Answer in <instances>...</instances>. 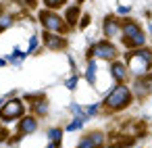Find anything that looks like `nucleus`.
<instances>
[{
    "label": "nucleus",
    "instance_id": "nucleus-1",
    "mask_svg": "<svg viewBox=\"0 0 152 148\" xmlns=\"http://www.w3.org/2000/svg\"><path fill=\"white\" fill-rule=\"evenodd\" d=\"M127 67L133 75H146L152 67V50L148 48H133L131 52H127Z\"/></svg>",
    "mask_w": 152,
    "mask_h": 148
},
{
    "label": "nucleus",
    "instance_id": "nucleus-2",
    "mask_svg": "<svg viewBox=\"0 0 152 148\" xmlns=\"http://www.w3.org/2000/svg\"><path fill=\"white\" fill-rule=\"evenodd\" d=\"M121 36H123V42H125V46L127 48H142L144 44H146V36H144V32H142V27L137 25V23H133V21H123V25H121Z\"/></svg>",
    "mask_w": 152,
    "mask_h": 148
},
{
    "label": "nucleus",
    "instance_id": "nucleus-3",
    "mask_svg": "<svg viewBox=\"0 0 152 148\" xmlns=\"http://www.w3.org/2000/svg\"><path fill=\"white\" fill-rule=\"evenodd\" d=\"M106 106L110 108V111H123L125 106H129L131 104V90L127 88V86H117L108 96H106Z\"/></svg>",
    "mask_w": 152,
    "mask_h": 148
},
{
    "label": "nucleus",
    "instance_id": "nucleus-4",
    "mask_svg": "<svg viewBox=\"0 0 152 148\" xmlns=\"http://www.w3.org/2000/svg\"><path fill=\"white\" fill-rule=\"evenodd\" d=\"M23 115V104H21V100H9L4 106H2V111H0V119L2 121H13L15 117H21Z\"/></svg>",
    "mask_w": 152,
    "mask_h": 148
},
{
    "label": "nucleus",
    "instance_id": "nucleus-5",
    "mask_svg": "<svg viewBox=\"0 0 152 148\" xmlns=\"http://www.w3.org/2000/svg\"><path fill=\"white\" fill-rule=\"evenodd\" d=\"M92 52H94V56H98V59H104V61H115L117 59V46L115 44H110V42H100V44H96L94 48H92Z\"/></svg>",
    "mask_w": 152,
    "mask_h": 148
},
{
    "label": "nucleus",
    "instance_id": "nucleus-6",
    "mask_svg": "<svg viewBox=\"0 0 152 148\" xmlns=\"http://www.w3.org/2000/svg\"><path fill=\"white\" fill-rule=\"evenodd\" d=\"M133 92H135V96H140V98H144L146 94H150L152 92V75H140L137 79H135V84H133Z\"/></svg>",
    "mask_w": 152,
    "mask_h": 148
},
{
    "label": "nucleus",
    "instance_id": "nucleus-7",
    "mask_svg": "<svg viewBox=\"0 0 152 148\" xmlns=\"http://www.w3.org/2000/svg\"><path fill=\"white\" fill-rule=\"evenodd\" d=\"M40 19H42V23H44V27L46 29H52V32H63V21H61V17L58 15H54V13H48V11H44V13H40Z\"/></svg>",
    "mask_w": 152,
    "mask_h": 148
},
{
    "label": "nucleus",
    "instance_id": "nucleus-8",
    "mask_svg": "<svg viewBox=\"0 0 152 148\" xmlns=\"http://www.w3.org/2000/svg\"><path fill=\"white\" fill-rule=\"evenodd\" d=\"M102 146H104V133L102 131H92L79 142L77 148H102Z\"/></svg>",
    "mask_w": 152,
    "mask_h": 148
},
{
    "label": "nucleus",
    "instance_id": "nucleus-9",
    "mask_svg": "<svg viewBox=\"0 0 152 148\" xmlns=\"http://www.w3.org/2000/svg\"><path fill=\"white\" fill-rule=\"evenodd\" d=\"M119 34H121L119 21H117L115 17H106V19H104V36H106V38H115V36H119Z\"/></svg>",
    "mask_w": 152,
    "mask_h": 148
},
{
    "label": "nucleus",
    "instance_id": "nucleus-10",
    "mask_svg": "<svg viewBox=\"0 0 152 148\" xmlns=\"http://www.w3.org/2000/svg\"><path fill=\"white\" fill-rule=\"evenodd\" d=\"M110 73H113V77H115L119 84H123L125 77H127V67H125L123 63H117V61H115V63L110 65Z\"/></svg>",
    "mask_w": 152,
    "mask_h": 148
},
{
    "label": "nucleus",
    "instance_id": "nucleus-11",
    "mask_svg": "<svg viewBox=\"0 0 152 148\" xmlns=\"http://www.w3.org/2000/svg\"><path fill=\"white\" fill-rule=\"evenodd\" d=\"M36 127H38V121H36L34 117H25V119L21 121V127H19V136H27V133L36 131Z\"/></svg>",
    "mask_w": 152,
    "mask_h": 148
},
{
    "label": "nucleus",
    "instance_id": "nucleus-12",
    "mask_svg": "<svg viewBox=\"0 0 152 148\" xmlns=\"http://www.w3.org/2000/svg\"><path fill=\"white\" fill-rule=\"evenodd\" d=\"M44 42H46L48 48H54V50L65 46V40H61V38H56V36H52V34H48V32L44 34Z\"/></svg>",
    "mask_w": 152,
    "mask_h": 148
},
{
    "label": "nucleus",
    "instance_id": "nucleus-13",
    "mask_svg": "<svg viewBox=\"0 0 152 148\" xmlns=\"http://www.w3.org/2000/svg\"><path fill=\"white\" fill-rule=\"evenodd\" d=\"M77 17H79V9H77V7H71V9L67 11V21L73 25V23L77 21Z\"/></svg>",
    "mask_w": 152,
    "mask_h": 148
},
{
    "label": "nucleus",
    "instance_id": "nucleus-14",
    "mask_svg": "<svg viewBox=\"0 0 152 148\" xmlns=\"http://www.w3.org/2000/svg\"><path fill=\"white\" fill-rule=\"evenodd\" d=\"M36 113H38V115H46V113H48V102H46L44 98H42L40 102H36Z\"/></svg>",
    "mask_w": 152,
    "mask_h": 148
},
{
    "label": "nucleus",
    "instance_id": "nucleus-15",
    "mask_svg": "<svg viewBox=\"0 0 152 148\" xmlns=\"http://www.w3.org/2000/svg\"><path fill=\"white\" fill-rule=\"evenodd\" d=\"M94 75H96V63L92 61V63L88 65V73H86V77H88L90 84H94Z\"/></svg>",
    "mask_w": 152,
    "mask_h": 148
},
{
    "label": "nucleus",
    "instance_id": "nucleus-16",
    "mask_svg": "<svg viewBox=\"0 0 152 148\" xmlns=\"http://www.w3.org/2000/svg\"><path fill=\"white\" fill-rule=\"evenodd\" d=\"M81 125H83V119H81V117H77L73 123H69V125H67V131H75V129H79Z\"/></svg>",
    "mask_w": 152,
    "mask_h": 148
},
{
    "label": "nucleus",
    "instance_id": "nucleus-17",
    "mask_svg": "<svg viewBox=\"0 0 152 148\" xmlns=\"http://www.w3.org/2000/svg\"><path fill=\"white\" fill-rule=\"evenodd\" d=\"M61 136H63V131H61V129H56V127L48 131V138H50L52 142H56V144H58V140H61Z\"/></svg>",
    "mask_w": 152,
    "mask_h": 148
},
{
    "label": "nucleus",
    "instance_id": "nucleus-18",
    "mask_svg": "<svg viewBox=\"0 0 152 148\" xmlns=\"http://www.w3.org/2000/svg\"><path fill=\"white\" fill-rule=\"evenodd\" d=\"M11 23H13V19H11L9 15H2V17H0V32H4Z\"/></svg>",
    "mask_w": 152,
    "mask_h": 148
},
{
    "label": "nucleus",
    "instance_id": "nucleus-19",
    "mask_svg": "<svg viewBox=\"0 0 152 148\" xmlns=\"http://www.w3.org/2000/svg\"><path fill=\"white\" fill-rule=\"evenodd\" d=\"M44 2H46L50 9H56V7H61V4L65 2V0H44Z\"/></svg>",
    "mask_w": 152,
    "mask_h": 148
},
{
    "label": "nucleus",
    "instance_id": "nucleus-20",
    "mask_svg": "<svg viewBox=\"0 0 152 148\" xmlns=\"http://www.w3.org/2000/svg\"><path fill=\"white\" fill-rule=\"evenodd\" d=\"M36 48H38V40H36V38H31V40H29V52H34Z\"/></svg>",
    "mask_w": 152,
    "mask_h": 148
},
{
    "label": "nucleus",
    "instance_id": "nucleus-21",
    "mask_svg": "<svg viewBox=\"0 0 152 148\" xmlns=\"http://www.w3.org/2000/svg\"><path fill=\"white\" fill-rule=\"evenodd\" d=\"M21 59H23V54H21L19 50H17V54H13V56H11V61H13V63H21Z\"/></svg>",
    "mask_w": 152,
    "mask_h": 148
},
{
    "label": "nucleus",
    "instance_id": "nucleus-22",
    "mask_svg": "<svg viewBox=\"0 0 152 148\" xmlns=\"http://www.w3.org/2000/svg\"><path fill=\"white\" fill-rule=\"evenodd\" d=\"M75 84H77V77H71V79H67V88H69V90H73V88H75Z\"/></svg>",
    "mask_w": 152,
    "mask_h": 148
},
{
    "label": "nucleus",
    "instance_id": "nucleus-23",
    "mask_svg": "<svg viewBox=\"0 0 152 148\" xmlns=\"http://www.w3.org/2000/svg\"><path fill=\"white\" fill-rule=\"evenodd\" d=\"M98 113V104H92V106H88V115H96Z\"/></svg>",
    "mask_w": 152,
    "mask_h": 148
},
{
    "label": "nucleus",
    "instance_id": "nucleus-24",
    "mask_svg": "<svg viewBox=\"0 0 152 148\" xmlns=\"http://www.w3.org/2000/svg\"><path fill=\"white\" fill-rule=\"evenodd\" d=\"M117 11H119V13H121V15H127V13H129V7H119V9H117Z\"/></svg>",
    "mask_w": 152,
    "mask_h": 148
},
{
    "label": "nucleus",
    "instance_id": "nucleus-25",
    "mask_svg": "<svg viewBox=\"0 0 152 148\" xmlns=\"http://www.w3.org/2000/svg\"><path fill=\"white\" fill-rule=\"evenodd\" d=\"M21 2H23V4H31V7H34V0H21Z\"/></svg>",
    "mask_w": 152,
    "mask_h": 148
},
{
    "label": "nucleus",
    "instance_id": "nucleus-26",
    "mask_svg": "<svg viewBox=\"0 0 152 148\" xmlns=\"http://www.w3.org/2000/svg\"><path fill=\"white\" fill-rule=\"evenodd\" d=\"M56 146H58V144H56V142H52V144H50V146H46V148H56Z\"/></svg>",
    "mask_w": 152,
    "mask_h": 148
},
{
    "label": "nucleus",
    "instance_id": "nucleus-27",
    "mask_svg": "<svg viewBox=\"0 0 152 148\" xmlns=\"http://www.w3.org/2000/svg\"><path fill=\"white\" fill-rule=\"evenodd\" d=\"M150 34H152V23H150Z\"/></svg>",
    "mask_w": 152,
    "mask_h": 148
},
{
    "label": "nucleus",
    "instance_id": "nucleus-28",
    "mask_svg": "<svg viewBox=\"0 0 152 148\" xmlns=\"http://www.w3.org/2000/svg\"><path fill=\"white\" fill-rule=\"evenodd\" d=\"M150 19H152V15H150Z\"/></svg>",
    "mask_w": 152,
    "mask_h": 148
}]
</instances>
